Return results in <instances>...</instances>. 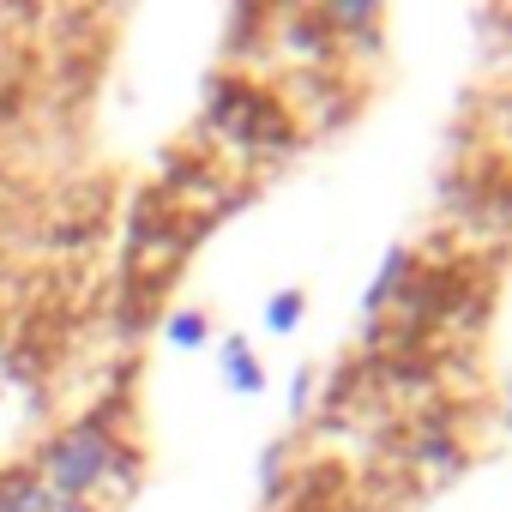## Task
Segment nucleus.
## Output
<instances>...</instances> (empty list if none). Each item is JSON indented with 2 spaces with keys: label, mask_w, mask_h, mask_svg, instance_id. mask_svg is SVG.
<instances>
[{
  "label": "nucleus",
  "mask_w": 512,
  "mask_h": 512,
  "mask_svg": "<svg viewBox=\"0 0 512 512\" xmlns=\"http://www.w3.org/2000/svg\"><path fill=\"white\" fill-rule=\"evenodd\" d=\"M169 338H175L181 350L205 344V314H175V320H169Z\"/></svg>",
  "instance_id": "4"
},
{
  "label": "nucleus",
  "mask_w": 512,
  "mask_h": 512,
  "mask_svg": "<svg viewBox=\"0 0 512 512\" xmlns=\"http://www.w3.org/2000/svg\"><path fill=\"white\" fill-rule=\"evenodd\" d=\"M0 512H61V500L43 488L37 470H7L0 476Z\"/></svg>",
  "instance_id": "2"
},
{
  "label": "nucleus",
  "mask_w": 512,
  "mask_h": 512,
  "mask_svg": "<svg viewBox=\"0 0 512 512\" xmlns=\"http://www.w3.org/2000/svg\"><path fill=\"white\" fill-rule=\"evenodd\" d=\"M37 476H43V488L61 500V512H79V506H91L97 494H109V488L127 476V440L115 434L109 416H85V422L61 428V434L43 446Z\"/></svg>",
  "instance_id": "1"
},
{
  "label": "nucleus",
  "mask_w": 512,
  "mask_h": 512,
  "mask_svg": "<svg viewBox=\"0 0 512 512\" xmlns=\"http://www.w3.org/2000/svg\"><path fill=\"white\" fill-rule=\"evenodd\" d=\"M266 320H272V332H290V326L302 320V296H278V302L266 308Z\"/></svg>",
  "instance_id": "5"
},
{
  "label": "nucleus",
  "mask_w": 512,
  "mask_h": 512,
  "mask_svg": "<svg viewBox=\"0 0 512 512\" xmlns=\"http://www.w3.org/2000/svg\"><path fill=\"white\" fill-rule=\"evenodd\" d=\"M223 374L235 392H260V362H253L241 344H223Z\"/></svg>",
  "instance_id": "3"
}]
</instances>
